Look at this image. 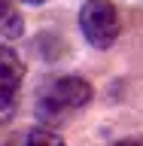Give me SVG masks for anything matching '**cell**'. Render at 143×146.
I'll use <instances>...</instances> for the list:
<instances>
[{"instance_id":"4","label":"cell","mask_w":143,"mask_h":146,"mask_svg":"<svg viewBox=\"0 0 143 146\" xmlns=\"http://www.w3.org/2000/svg\"><path fill=\"white\" fill-rule=\"evenodd\" d=\"M25 31V21L18 15L15 9H12V0H0V36H21Z\"/></svg>"},{"instance_id":"6","label":"cell","mask_w":143,"mask_h":146,"mask_svg":"<svg viewBox=\"0 0 143 146\" xmlns=\"http://www.w3.org/2000/svg\"><path fill=\"white\" fill-rule=\"evenodd\" d=\"M12 113V98H0V119H9Z\"/></svg>"},{"instance_id":"2","label":"cell","mask_w":143,"mask_h":146,"mask_svg":"<svg viewBox=\"0 0 143 146\" xmlns=\"http://www.w3.org/2000/svg\"><path fill=\"white\" fill-rule=\"evenodd\" d=\"M88 100H91V85L85 79H79V76H61V79H55L49 85V91L43 94L37 110H40V116L46 122H55L64 110H79Z\"/></svg>"},{"instance_id":"3","label":"cell","mask_w":143,"mask_h":146,"mask_svg":"<svg viewBox=\"0 0 143 146\" xmlns=\"http://www.w3.org/2000/svg\"><path fill=\"white\" fill-rule=\"evenodd\" d=\"M25 79V61L12 49H0V98H12Z\"/></svg>"},{"instance_id":"7","label":"cell","mask_w":143,"mask_h":146,"mask_svg":"<svg viewBox=\"0 0 143 146\" xmlns=\"http://www.w3.org/2000/svg\"><path fill=\"white\" fill-rule=\"evenodd\" d=\"M113 146H143V143H140V140H131V137H128V140H116Z\"/></svg>"},{"instance_id":"8","label":"cell","mask_w":143,"mask_h":146,"mask_svg":"<svg viewBox=\"0 0 143 146\" xmlns=\"http://www.w3.org/2000/svg\"><path fill=\"white\" fill-rule=\"evenodd\" d=\"M21 3H27V6H40V3H46V0H21Z\"/></svg>"},{"instance_id":"5","label":"cell","mask_w":143,"mask_h":146,"mask_svg":"<svg viewBox=\"0 0 143 146\" xmlns=\"http://www.w3.org/2000/svg\"><path fill=\"white\" fill-rule=\"evenodd\" d=\"M25 146H64V140L55 134V131H49V128H34V131L27 134Z\"/></svg>"},{"instance_id":"1","label":"cell","mask_w":143,"mask_h":146,"mask_svg":"<svg viewBox=\"0 0 143 146\" xmlns=\"http://www.w3.org/2000/svg\"><path fill=\"white\" fill-rule=\"evenodd\" d=\"M79 31L94 49H110L119 36V12L110 0H85L79 9Z\"/></svg>"}]
</instances>
